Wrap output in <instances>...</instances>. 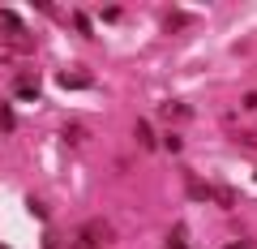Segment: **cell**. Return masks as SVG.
Returning <instances> with one entry per match:
<instances>
[{"label":"cell","mask_w":257,"mask_h":249,"mask_svg":"<svg viewBox=\"0 0 257 249\" xmlns=\"http://www.w3.org/2000/svg\"><path fill=\"white\" fill-rule=\"evenodd\" d=\"M111 240H116L111 223H107V219H90V223H82V228H77L73 249H103V245H111Z\"/></svg>","instance_id":"6da1fadb"},{"label":"cell","mask_w":257,"mask_h":249,"mask_svg":"<svg viewBox=\"0 0 257 249\" xmlns=\"http://www.w3.org/2000/svg\"><path fill=\"white\" fill-rule=\"evenodd\" d=\"M0 26L9 30L13 39H22V35H26V22H22L18 13H13V9H0Z\"/></svg>","instance_id":"7a4b0ae2"},{"label":"cell","mask_w":257,"mask_h":249,"mask_svg":"<svg viewBox=\"0 0 257 249\" xmlns=\"http://www.w3.org/2000/svg\"><path fill=\"white\" fill-rule=\"evenodd\" d=\"M13 95L26 99V103H35L39 99V82H35V77H18V82H13Z\"/></svg>","instance_id":"3957f363"},{"label":"cell","mask_w":257,"mask_h":249,"mask_svg":"<svg viewBox=\"0 0 257 249\" xmlns=\"http://www.w3.org/2000/svg\"><path fill=\"white\" fill-rule=\"evenodd\" d=\"M133 133H138V146H142V150H155V146H159L155 129H150V120H138V129H133Z\"/></svg>","instance_id":"277c9868"},{"label":"cell","mask_w":257,"mask_h":249,"mask_svg":"<svg viewBox=\"0 0 257 249\" xmlns=\"http://www.w3.org/2000/svg\"><path fill=\"white\" fill-rule=\"evenodd\" d=\"M189 198H197V202H214V189L206 181H197V176H189Z\"/></svg>","instance_id":"5b68a950"},{"label":"cell","mask_w":257,"mask_h":249,"mask_svg":"<svg viewBox=\"0 0 257 249\" xmlns=\"http://www.w3.org/2000/svg\"><path fill=\"white\" fill-rule=\"evenodd\" d=\"M167 249H189V228H184V223H176V228L167 232Z\"/></svg>","instance_id":"8992f818"},{"label":"cell","mask_w":257,"mask_h":249,"mask_svg":"<svg viewBox=\"0 0 257 249\" xmlns=\"http://www.w3.org/2000/svg\"><path fill=\"white\" fill-rule=\"evenodd\" d=\"M163 112H167V116H176V120L193 116V108H189V103H180V99H167V103H163Z\"/></svg>","instance_id":"52a82bcc"},{"label":"cell","mask_w":257,"mask_h":249,"mask_svg":"<svg viewBox=\"0 0 257 249\" xmlns=\"http://www.w3.org/2000/svg\"><path fill=\"white\" fill-rule=\"evenodd\" d=\"M60 86H64V91H82V86H90V77H82V73H60Z\"/></svg>","instance_id":"ba28073f"},{"label":"cell","mask_w":257,"mask_h":249,"mask_svg":"<svg viewBox=\"0 0 257 249\" xmlns=\"http://www.w3.org/2000/svg\"><path fill=\"white\" fill-rule=\"evenodd\" d=\"M163 22H167V30H184V26H189L193 18H189V13H167Z\"/></svg>","instance_id":"9c48e42d"},{"label":"cell","mask_w":257,"mask_h":249,"mask_svg":"<svg viewBox=\"0 0 257 249\" xmlns=\"http://www.w3.org/2000/svg\"><path fill=\"white\" fill-rule=\"evenodd\" d=\"M214 202H219V206H227V211H231V206H236V194H231V189H214Z\"/></svg>","instance_id":"30bf717a"},{"label":"cell","mask_w":257,"mask_h":249,"mask_svg":"<svg viewBox=\"0 0 257 249\" xmlns=\"http://www.w3.org/2000/svg\"><path fill=\"white\" fill-rule=\"evenodd\" d=\"M43 249H69V240H60L56 232H47V236H43Z\"/></svg>","instance_id":"8fae6325"},{"label":"cell","mask_w":257,"mask_h":249,"mask_svg":"<svg viewBox=\"0 0 257 249\" xmlns=\"http://www.w3.org/2000/svg\"><path fill=\"white\" fill-rule=\"evenodd\" d=\"M64 142H69V146H77V142H82V125H69V129H64Z\"/></svg>","instance_id":"7c38bea8"},{"label":"cell","mask_w":257,"mask_h":249,"mask_svg":"<svg viewBox=\"0 0 257 249\" xmlns=\"http://www.w3.org/2000/svg\"><path fill=\"white\" fill-rule=\"evenodd\" d=\"M77 30H82L86 39H94V26H90V18H86V13H77Z\"/></svg>","instance_id":"4fadbf2b"},{"label":"cell","mask_w":257,"mask_h":249,"mask_svg":"<svg viewBox=\"0 0 257 249\" xmlns=\"http://www.w3.org/2000/svg\"><path fill=\"white\" fill-rule=\"evenodd\" d=\"M0 129H5V133L13 129V108H0Z\"/></svg>","instance_id":"5bb4252c"},{"label":"cell","mask_w":257,"mask_h":249,"mask_svg":"<svg viewBox=\"0 0 257 249\" xmlns=\"http://www.w3.org/2000/svg\"><path fill=\"white\" fill-rule=\"evenodd\" d=\"M244 108H248V112H257V91H248V95H244Z\"/></svg>","instance_id":"9a60e30c"},{"label":"cell","mask_w":257,"mask_h":249,"mask_svg":"<svg viewBox=\"0 0 257 249\" xmlns=\"http://www.w3.org/2000/svg\"><path fill=\"white\" fill-rule=\"evenodd\" d=\"M231 249H253V245H231Z\"/></svg>","instance_id":"2e32d148"},{"label":"cell","mask_w":257,"mask_h":249,"mask_svg":"<svg viewBox=\"0 0 257 249\" xmlns=\"http://www.w3.org/2000/svg\"><path fill=\"white\" fill-rule=\"evenodd\" d=\"M253 181H257V172H253Z\"/></svg>","instance_id":"e0dca14e"},{"label":"cell","mask_w":257,"mask_h":249,"mask_svg":"<svg viewBox=\"0 0 257 249\" xmlns=\"http://www.w3.org/2000/svg\"><path fill=\"white\" fill-rule=\"evenodd\" d=\"M0 249H5V245H0Z\"/></svg>","instance_id":"ac0fdd59"}]
</instances>
